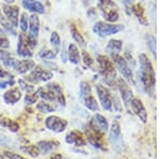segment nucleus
Here are the masks:
<instances>
[{"mask_svg":"<svg viewBox=\"0 0 160 159\" xmlns=\"http://www.w3.org/2000/svg\"><path fill=\"white\" fill-rule=\"evenodd\" d=\"M139 77H140L141 83L143 86L145 92L151 97H154L155 86H156V74L152 61L145 53H141L139 56Z\"/></svg>","mask_w":160,"mask_h":159,"instance_id":"f257e3e1","label":"nucleus"},{"mask_svg":"<svg viewBox=\"0 0 160 159\" xmlns=\"http://www.w3.org/2000/svg\"><path fill=\"white\" fill-rule=\"evenodd\" d=\"M100 14L107 22L115 24L120 19V11L118 7L113 0H98L97 2Z\"/></svg>","mask_w":160,"mask_h":159,"instance_id":"f03ea898","label":"nucleus"},{"mask_svg":"<svg viewBox=\"0 0 160 159\" xmlns=\"http://www.w3.org/2000/svg\"><path fill=\"white\" fill-rule=\"evenodd\" d=\"M96 61L99 66L100 73L105 77V81L110 87H113V82L117 79V71H115L112 60L105 55H98L96 58Z\"/></svg>","mask_w":160,"mask_h":159,"instance_id":"7ed1b4c3","label":"nucleus"},{"mask_svg":"<svg viewBox=\"0 0 160 159\" xmlns=\"http://www.w3.org/2000/svg\"><path fill=\"white\" fill-rule=\"evenodd\" d=\"M123 30H124L123 25L111 24V22H97L93 26V32L102 37L114 35L118 32L123 31Z\"/></svg>","mask_w":160,"mask_h":159,"instance_id":"20e7f679","label":"nucleus"},{"mask_svg":"<svg viewBox=\"0 0 160 159\" xmlns=\"http://www.w3.org/2000/svg\"><path fill=\"white\" fill-rule=\"evenodd\" d=\"M113 62L115 63L118 70L120 71V73L122 74L125 80H127L128 82H130L131 84H136L135 82V77H133V73L131 71L130 66L128 65V62L125 58L122 57V56H118L113 59Z\"/></svg>","mask_w":160,"mask_h":159,"instance_id":"39448f33","label":"nucleus"},{"mask_svg":"<svg viewBox=\"0 0 160 159\" xmlns=\"http://www.w3.org/2000/svg\"><path fill=\"white\" fill-rule=\"evenodd\" d=\"M45 126L50 132L60 134V132L65 130L66 126H68V121L57 117V115H50L45 120Z\"/></svg>","mask_w":160,"mask_h":159,"instance_id":"423d86ee","label":"nucleus"},{"mask_svg":"<svg viewBox=\"0 0 160 159\" xmlns=\"http://www.w3.org/2000/svg\"><path fill=\"white\" fill-rule=\"evenodd\" d=\"M104 135L102 132H98V130H95L94 128L91 126H88L86 129V137L87 140L93 145L94 147L100 148V150H106L104 147Z\"/></svg>","mask_w":160,"mask_h":159,"instance_id":"0eeeda50","label":"nucleus"},{"mask_svg":"<svg viewBox=\"0 0 160 159\" xmlns=\"http://www.w3.org/2000/svg\"><path fill=\"white\" fill-rule=\"evenodd\" d=\"M96 92L102 108L107 111H112V94L109 91V89H107L102 84H97Z\"/></svg>","mask_w":160,"mask_h":159,"instance_id":"6e6552de","label":"nucleus"},{"mask_svg":"<svg viewBox=\"0 0 160 159\" xmlns=\"http://www.w3.org/2000/svg\"><path fill=\"white\" fill-rule=\"evenodd\" d=\"M117 86H118V89L121 93V97H122L126 108L130 109V102H131V99L133 98V93H132V91H131L129 84L126 82L125 79L118 78L117 80Z\"/></svg>","mask_w":160,"mask_h":159,"instance_id":"1a4fd4ad","label":"nucleus"},{"mask_svg":"<svg viewBox=\"0 0 160 159\" xmlns=\"http://www.w3.org/2000/svg\"><path fill=\"white\" fill-rule=\"evenodd\" d=\"M52 77V72L46 70V68L42 67V66H34V68L31 71L28 80L37 83L38 81H49Z\"/></svg>","mask_w":160,"mask_h":159,"instance_id":"9d476101","label":"nucleus"},{"mask_svg":"<svg viewBox=\"0 0 160 159\" xmlns=\"http://www.w3.org/2000/svg\"><path fill=\"white\" fill-rule=\"evenodd\" d=\"M33 49L31 48L27 41V34L26 33H22L19 34L18 38V44H17V55L20 57L25 58H31L33 56Z\"/></svg>","mask_w":160,"mask_h":159,"instance_id":"9b49d317","label":"nucleus"},{"mask_svg":"<svg viewBox=\"0 0 160 159\" xmlns=\"http://www.w3.org/2000/svg\"><path fill=\"white\" fill-rule=\"evenodd\" d=\"M130 109L139 117V120H141L142 123L148 122V112H146L145 107H144L143 102H141V99L133 97L130 102Z\"/></svg>","mask_w":160,"mask_h":159,"instance_id":"f8f14e48","label":"nucleus"},{"mask_svg":"<svg viewBox=\"0 0 160 159\" xmlns=\"http://www.w3.org/2000/svg\"><path fill=\"white\" fill-rule=\"evenodd\" d=\"M2 11L4 13L6 18L12 24L14 28L18 26V15H19V7L16 6H11V4H3L2 6Z\"/></svg>","mask_w":160,"mask_h":159,"instance_id":"ddd939ff","label":"nucleus"},{"mask_svg":"<svg viewBox=\"0 0 160 159\" xmlns=\"http://www.w3.org/2000/svg\"><path fill=\"white\" fill-rule=\"evenodd\" d=\"M65 141L68 144H73L78 147H84L87 144L86 136L79 130H72L71 132H68L65 137Z\"/></svg>","mask_w":160,"mask_h":159,"instance_id":"4468645a","label":"nucleus"},{"mask_svg":"<svg viewBox=\"0 0 160 159\" xmlns=\"http://www.w3.org/2000/svg\"><path fill=\"white\" fill-rule=\"evenodd\" d=\"M89 125L92 128H94L95 130H98V132H102V134H106L108 132V128H109V124H108L107 119H106L104 115L99 113H96L92 117Z\"/></svg>","mask_w":160,"mask_h":159,"instance_id":"2eb2a0df","label":"nucleus"},{"mask_svg":"<svg viewBox=\"0 0 160 159\" xmlns=\"http://www.w3.org/2000/svg\"><path fill=\"white\" fill-rule=\"evenodd\" d=\"M122 48H123V42L121 40H110L108 42L107 46L105 48V51L109 57L112 59H114L115 57L118 56H121V51H122Z\"/></svg>","mask_w":160,"mask_h":159,"instance_id":"dca6fc26","label":"nucleus"},{"mask_svg":"<svg viewBox=\"0 0 160 159\" xmlns=\"http://www.w3.org/2000/svg\"><path fill=\"white\" fill-rule=\"evenodd\" d=\"M131 12L133 13V15L137 17V19L139 20V22H140L141 25L145 26V27L149 25L148 19L145 15V9H144V7L142 6L141 3L133 4V6L131 7Z\"/></svg>","mask_w":160,"mask_h":159,"instance_id":"f3484780","label":"nucleus"},{"mask_svg":"<svg viewBox=\"0 0 160 159\" xmlns=\"http://www.w3.org/2000/svg\"><path fill=\"white\" fill-rule=\"evenodd\" d=\"M20 98H22V92L18 88L10 89L3 94V101L8 105L16 104Z\"/></svg>","mask_w":160,"mask_h":159,"instance_id":"a211bd4d","label":"nucleus"},{"mask_svg":"<svg viewBox=\"0 0 160 159\" xmlns=\"http://www.w3.org/2000/svg\"><path fill=\"white\" fill-rule=\"evenodd\" d=\"M35 66V62L30 59H26V60H17L16 64L14 66V70L18 74H26L28 72L32 71Z\"/></svg>","mask_w":160,"mask_h":159,"instance_id":"6ab92c4d","label":"nucleus"},{"mask_svg":"<svg viewBox=\"0 0 160 159\" xmlns=\"http://www.w3.org/2000/svg\"><path fill=\"white\" fill-rule=\"evenodd\" d=\"M46 88L49 89L56 96V101L59 102V105H61L62 107H65L66 105V99L65 96L63 94V91H62V88L59 86L58 83H48L46 86Z\"/></svg>","mask_w":160,"mask_h":159,"instance_id":"aec40b11","label":"nucleus"},{"mask_svg":"<svg viewBox=\"0 0 160 159\" xmlns=\"http://www.w3.org/2000/svg\"><path fill=\"white\" fill-rule=\"evenodd\" d=\"M22 7L27 11L32 12L33 14H44L45 13V7L40 1H26V0H22Z\"/></svg>","mask_w":160,"mask_h":159,"instance_id":"412c9836","label":"nucleus"},{"mask_svg":"<svg viewBox=\"0 0 160 159\" xmlns=\"http://www.w3.org/2000/svg\"><path fill=\"white\" fill-rule=\"evenodd\" d=\"M40 33V18L38 14H32L29 16V35L38 38Z\"/></svg>","mask_w":160,"mask_h":159,"instance_id":"4be33fe9","label":"nucleus"},{"mask_svg":"<svg viewBox=\"0 0 160 159\" xmlns=\"http://www.w3.org/2000/svg\"><path fill=\"white\" fill-rule=\"evenodd\" d=\"M59 143L56 142V141H48V140H42L38 141L37 147L40 150V153L43 154V155H46V154L52 152L55 148L58 147Z\"/></svg>","mask_w":160,"mask_h":159,"instance_id":"5701e85b","label":"nucleus"},{"mask_svg":"<svg viewBox=\"0 0 160 159\" xmlns=\"http://www.w3.org/2000/svg\"><path fill=\"white\" fill-rule=\"evenodd\" d=\"M68 61L71 62L72 64H77L80 63L81 61V57H80V52H79V49L74 43H71L68 45Z\"/></svg>","mask_w":160,"mask_h":159,"instance_id":"b1692460","label":"nucleus"},{"mask_svg":"<svg viewBox=\"0 0 160 159\" xmlns=\"http://www.w3.org/2000/svg\"><path fill=\"white\" fill-rule=\"evenodd\" d=\"M69 30H71L72 37L74 38L75 42H77L80 46L84 47V46H86V40H84V37H82L81 33L79 32V30L77 29L76 26H75L74 24H72V25H71V27H69Z\"/></svg>","mask_w":160,"mask_h":159,"instance_id":"393cba45","label":"nucleus"},{"mask_svg":"<svg viewBox=\"0 0 160 159\" xmlns=\"http://www.w3.org/2000/svg\"><path fill=\"white\" fill-rule=\"evenodd\" d=\"M0 25L2 26L3 31H6L7 33H9V34L14 35V37L17 34L16 31H15V28L13 27L11 22L6 18V16H3V15L1 14V12H0Z\"/></svg>","mask_w":160,"mask_h":159,"instance_id":"a878e982","label":"nucleus"},{"mask_svg":"<svg viewBox=\"0 0 160 159\" xmlns=\"http://www.w3.org/2000/svg\"><path fill=\"white\" fill-rule=\"evenodd\" d=\"M82 101H83L84 106H86L89 110H91V111H98L99 110L98 102H97L96 98H95L93 95H89L84 99H82Z\"/></svg>","mask_w":160,"mask_h":159,"instance_id":"bb28decb","label":"nucleus"},{"mask_svg":"<svg viewBox=\"0 0 160 159\" xmlns=\"http://www.w3.org/2000/svg\"><path fill=\"white\" fill-rule=\"evenodd\" d=\"M145 40H146V46H148V48L149 49V51L152 52V55L154 56L155 58L157 57V51H156V37H154L153 34H151V33H148V34L145 35Z\"/></svg>","mask_w":160,"mask_h":159,"instance_id":"cd10ccee","label":"nucleus"},{"mask_svg":"<svg viewBox=\"0 0 160 159\" xmlns=\"http://www.w3.org/2000/svg\"><path fill=\"white\" fill-rule=\"evenodd\" d=\"M0 125L9 128L12 132H17L19 130V125L15 121H12L11 119H8V117H3V119L0 120Z\"/></svg>","mask_w":160,"mask_h":159,"instance_id":"c85d7f7f","label":"nucleus"},{"mask_svg":"<svg viewBox=\"0 0 160 159\" xmlns=\"http://www.w3.org/2000/svg\"><path fill=\"white\" fill-rule=\"evenodd\" d=\"M38 94L41 98L45 99V101H48V102H53L56 101V96L52 92L50 91L49 89L47 88H38Z\"/></svg>","mask_w":160,"mask_h":159,"instance_id":"c756f323","label":"nucleus"},{"mask_svg":"<svg viewBox=\"0 0 160 159\" xmlns=\"http://www.w3.org/2000/svg\"><path fill=\"white\" fill-rule=\"evenodd\" d=\"M110 137L113 141H118L121 138V126L118 121H114L111 125L110 129Z\"/></svg>","mask_w":160,"mask_h":159,"instance_id":"7c9ffc66","label":"nucleus"},{"mask_svg":"<svg viewBox=\"0 0 160 159\" xmlns=\"http://www.w3.org/2000/svg\"><path fill=\"white\" fill-rule=\"evenodd\" d=\"M89 95H92L91 86L87 81H81L80 82V99H84Z\"/></svg>","mask_w":160,"mask_h":159,"instance_id":"2f4dec72","label":"nucleus"},{"mask_svg":"<svg viewBox=\"0 0 160 159\" xmlns=\"http://www.w3.org/2000/svg\"><path fill=\"white\" fill-rule=\"evenodd\" d=\"M37 109L38 111L44 112V113H51L56 110V107H53L52 105H50L49 102H40L37 105Z\"/></svg>","mask_w":160,"mask_h":159,"instance_id":"473e14b6","label":"nucleus"},{"mask_svg":"<svg viewBox=\"0 0 160 159\" xmlns=\"http://www.w3.org/2000/svg\"><path fill=\"white\" fill-rule=\"evenodd\" d=\"M19 28L22 33H26L28 31V28H29V16L27 15V13H22V17L19 19Z\"/></svg>","mask_w":160,"mask_h":159,"instance_id":"72a5a7b5","label":"nucleus"},{"mask_svg":"<svg viewBox=\"0 0 160 159\" xmlns=\"http://www.w3.org/2000/svg\"><path fill=\"white\" fill-rule=\"evenodd\" d=\"M22 151L29 154L31 157H38V155L41 154L37 145H26V147H22Z\"/></svg>","mask_w":160,"mask_h":159,"instance_id":"f704fd0d","label":"nucleus"},{"mask_svg":"<svg viewBox=\"0 0 160 159\" xmlns=\"http://www.w3.org/2000/svg\"><path fill=\"white\" fill-rule=\"evenodd\" d=\"M50 44L53 46L55 50L58 52L59 48H60V46H61V38H60V35L58 34V32L53 31L52 33H51V35H50Z\"/></svg>","mask_w":160,"mask_h":159,"instance_id":"c9c22d12","label":"nucleus"},{"mask_svg":"<svg viewBox=\"0 0 160 159\" xmlns=\"http://www.w3.org/2000/svg\"><path fill=\"white\" fill-rule=\"evenodd\" d=\"M38 56L42 59H46V60H55L57 57V51L56 50H41L38 52Z\"/></svg>","mask_w":160,"mask_h":159,"instance_id":"e433bc0d","label":"nucleus"},{"mask_svg":"<svg viewBox=\"0 0 160 159\" xmlns=\"http://www.w3.org/2000/svg\"><path fill=\"white\" fill-rule=\"evenodd\" d=\"M38 98V92H31V93H27L25 96V102L27 105H32L34 102H37Z\"/></svg>","mask_w":160,"mask_h":159,"instance_id":"4c0bfd02","label":"nucleus"},{"mask_svg":"<svg viewBox=\"0 0 160 159\" xmlns=\"http://www.w3.org/2000/svg\"><path fill=\"white\" fill-rule=\"evenodd\" d=\"M82 60H83V63L86 64L88 67H92L94 65V60L91 57V55L89 52H87L86 50L82 51Z\"/></svg>","mask_w":160,"mask_h":159,"instance_id":"58836bf2","label":"nucleus"},{"mask_svg":"<svg viewBox=\"0 0 160 159\" xmlns=\"http://www.w3.org/2000/svg\"><path fill=\"white\" fill-rule=\"evenodd\" d=\"M18 84H19L20 89L24 90V91H26L27 93H31V92L34 91V87L31 86V84H29L28 82H26L24 79H19V80H18Z\"/></svg>","mask_w":160,"mask_h":159,"instance_id":"ea45409f","label":"nucleus"},{"mask_svg":"<svg viewBox=\"0 0 160 159\" xmlns=\"http://www.w3.org/2000/svg\"><path fill=\"white\" fill-rule=\"evenodd\" d=\"M2 62H3V65L6 66V67H8V68H14V66H15V64H16L17 60L15 58H13V57H9V58L4 59Z\"/></svg>","mask_w":160,"mask_h":159,"instance_id":"a19ab883","label":"nucleus"},{"mask_svg":"<svg viewBox=\"0 0 160 159\" xmlns=\"http://www.w3.org/2000/svg\"><path fill=\"white\" fill-rule=\"evenodd\" d=\"M9 47H10V41L4 35L0 34V48L1 49H8Z\"/></svg>","mask_w":160,"mask_h":159,"instance_id":"79ce46f5","label":"nucleus"},{"mask_svg":"<svg viewBox=\"0 0 160 159\" xmlns=\"http://www.w3.org/2000/svg\"><path fill=\"white\" fill-rule=\"evenodd\" d=\"M4 156H6V157H8L9 159H26L25 157L20 156L19 154L10 152V151H6V152H4Z\"/></svg>","mask_w":160,"mask_h":159,"instance_id":"37998d69","label":"nucleus"},{"mask_svg":"<svg viewBox=\"0 0 160 159\" xmlns=\"http://www.w3.org/2000/svg\"><path fill=\"white\" fill-rule=\"evenodd\" d=\"M14 83H15V81H14V79H10V80H8V81H0V89H6L7 87H9V86H14Z\"/></svg>","mask_w":160,"mask_h":159,"instance_id":"c03bdc74","label":"nucleus"},{"mask_svg":"<svg viewBox=\"0 0 160 159\" xmlns=\"http://www.w3.org/2000/svg\"><path fill=\"white\" fill-rule=\"evenodd\" d=\"M0 77H1V78H6V77H8V78H10V79H14V76L11 75V74L8 73L7 71H4L3 68H2L1 64H0Z\"/></svg>","mask_w":160,"mask_h":159,"instance_id":"a18cd8bd","label":"nucleus"},{"mask_svg":"<svg viewBox=\"0 0 160 159\" xmlns=\"http://www.w3.org/2000/svg\"><path fill=\"white\" fill-rule=\"evenodd\" d=\"M9 57H11V53H10L9 51H4L3 49H1V48H0V60L3 61L4 59H7Z\"/></svg>","mask_w":160,"mask_h":159,"instance_id":"49530a36","label":"nucleus"},{"mask_svg":"<svg viewBox=\"0 0 160 159\" xmlns=\"http://www.w3.org/2000/svg\"><path fill=\"white\" fill-rule=\"evenodd\" d=\"M10 143V140L8 139V138L6 137V136H3V135H0V144H2V145H7V144H9Z\"/></svg>","mask_w":160,"mask_h":159,"instance_id":"de8ad7c7","label":"nucleus"},{"mask_svg":"<svg viewBox=\"0 0 160 159\" xmlns=\"http://www.w3.org/2000/svg\"><path fill=\"white\" fill-rule=\"evenodd\" d=\"M87 15L90 17V18H93V17H95L97 14H96V11H95V10L93 9V7H91V9H90L89 11L87 12Z\"/></svg>","mask_w":160,"mask_h":159,"instance_id":"09e8293b","label":"nucleus"},{"mask_svg":"<svg viewBox=\"0 0 160 159\" xmlns=\"http://www.w3.org/2000/svg\"><path fill=\"white\" fill-rule=\"evenodd\" d=\"M48 159H62V156L60 155V154L56 153V154H52V155H51Z\"/></svg>","mask_w":160,"mask_h":159,"instance_id":"8fccbe9b","label":"nucleus"},{"mask_svg":"<svg viewBox=\"0 0 160 159\" xmlns=\"http://www.w3.org/2000/svg\"><path fill=\"white\" fill-rule=\"evenodd\" d=\"M123 2L125 3L126 7H129L133 3V2H135V0H123Z\"/></svg>","mask_w":160,"mask_h":159,"instance_id":"3c124183","label":"nucleus"},{"mask_svg":"<svg viewBox=\"0 0 160 159\" xmlns=\"http://www.w3.org/2000/svg\"><path fill=\"white\" fill-rule=\"evenodd\" d=\"M4 2H6V4H12L15 2V0H3Z\"/></svg>","mask_w":160,"mask_h":159,"instance_id":"603ef678","label":"nucleus"},{"mask_svg":"<svg viewBox=\"0 0 160 159\" xmlns=\"http://www.w3.org/2000/svg\"><path fill=\"white\" fill-rule=\"evenodd\" d=\"M3 32H4V31H3V29H2V28L0 27V33H2V34H3Z\"/></svg>","mask_w":160,"mask_h":159,"instance_id":"864d4df0","label":"nucleus"},{"mask_svg":"<svg viewBox=\"0 0 160 159\" xmlns=\"http://www.w3.org/2000/svg\"><path fill=\"white\" fill-rule=\"evenodd\" d=\"M0 159H4V158H3V156H2V155H0Z\"/></svg>","mask_w":160,"mask_h":159,"instance_id":"5fc2aeb1","label":"nucleus"},{"mask_svg":"<svg viewBox=\"0 0 160 159\" xmlns=\"http://www.w3.org/2000/svg\"><path fill=\"white\" fill-rule=\"evenodd\" d=\"M26 1H34V0H26Z\"/></svg>","mask_w":160,"mask_h":159,"instance_id":"6e6d98bb","label":"nucleus"},{"mask_svg":"<svg viewBox=\"0 0 160 159\" xmlns=\"http://www.w3.org/2000/svg\"><path fill=\"white\" fill-rule=\"evenodd\" d=\"M86 1H91V0H86Z\"/></svg>","mask_w":160,"mask_h":159,"instance_id":"4d7b16f0","label":"nucleus"}]
</instances>
